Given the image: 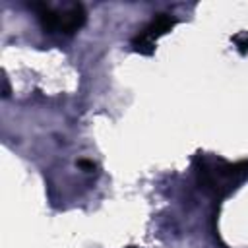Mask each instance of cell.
Listing matches in <instances>:
<instances>
[{"label":"cell","instance_id":"6da1fadb","mask_svg":"<svg viewBox=\"0 0 248 248\" xmlns=\"http://www.w3.org/2000/svg\"><path fill=\"white\" fill-rule=\"evenodd\" d=\"M39 17H41V23L45 29L48 31H58V33H74L81 27L85 16H83V10L81 6L74 4L66 10H52L48 6H41V12H39Z\"/></svg>","mask_w":248,"mask_h":248}]
</instances>
